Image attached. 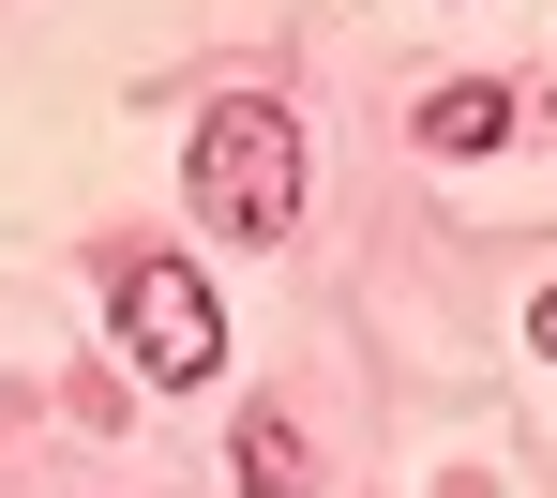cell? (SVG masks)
Listing matches in <instances>:
<instances>
[{
    "mask_svg": "<svg viewBox=\"0 0 557 498\" xmlns=\"http://www.w3.org/2000/svg\"><path fill=\"white\" fill-rule=\"evenodd\" d=\"M182 182H196V227H226V242H286V227H301V121H286L272 92H226L211 121H196Z\"/></svg>",
    "mask_w": 557,
    "mask_h": 498,
    "instance_id": "1",
    "label": "cell"
},
{
    "mask_svg": "<svg viewBox=\"0 0 557 498\" xmlns=\"http://www.w3.org/2000/svg\"><path fill=\"white\" fill-rule=\"evenodd\" d=\"M121 363H136L151 393H196V378L226 363V302H211V272L136 257V272H121Z\"/></svg>",
    "mask_w": 557,
    "mask_h": 498,
    "instance_id": "2",
    "label": "cell"
},
{
    "mask_svg": "<svg viewBox=\"0 0 557 498\" xmlns=\"http://www.w3.org/2000/svg\"><path fill=\"white\" fill-rule=\"evenodd\" d=\"M422 136H437V151H497V136H512V92H497V76H453V92L422 106Z\"/></svg>",
    "mask_w": 557,
    "mask_h": 498,
    "instance_id": "3",
    "label": "cell"
},
{
    "mask_svg": "<svg viewBox=\"0 0 557 498\" xmlns=\"http://www.w3.org/2000/svg\"><path fill=\"white\" fill-rule=\"evenodd\" d=\"M226 469H242V498H301V423H286V408H257Z\"/></svg>",
    "mask_w": 557,
    "mask_h": 498,
    "instance_id": "4",
    "label": "cell"
},
{
    "mask_svg": "<svg viewBox=\"0 0 557 498\" xmlns=\"http://www.w3.org/2000/svg\"><path fill=\"white\" fill-rule=\"evenodd\" d=\"M528 348H557V288H543V302H528Z\"/></svg>",
    "mask_w": 557,
    "mask_h": 498,
    "instance_id": "5",
    "label": "cell"
}]
</instances>
